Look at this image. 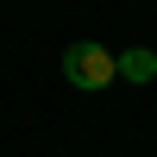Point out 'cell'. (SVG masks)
Returning a JSON list of instances; mask_svg holds the SVG:
<instances>
[{
	"label": "cell",
	"instance_id": "1",
	"mask_svg": "<svg viewBox=\"0 0 157 157\" xmlns=\"http://www.w3.org/2000/svg\"><path fill=\"white\" fill-rule=\"evenodd\" d=\"M63 75H69V88H107V82H120V57L107 44H69Z\"/></svg>",
	"mask_w": 157,
	"mask_h": 157
},
{
	"label": "cell",
	"instance_id": "2",
	"mask_svg": "<svg viewBox=\"0 0 157 157\" xmlns=\"http://www.w3.org/2000/svg\"><path fill=\"white\" fill-rule=\"evenodd\" d=\"M120 75H126V82H151V75H157V57H151V50H126V57H120Z\"/></svg>",
	"mask_w": 157,
	"mask_h": 157
}]
</instances>
